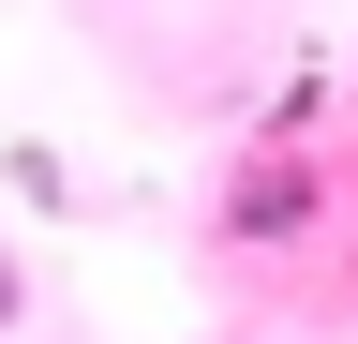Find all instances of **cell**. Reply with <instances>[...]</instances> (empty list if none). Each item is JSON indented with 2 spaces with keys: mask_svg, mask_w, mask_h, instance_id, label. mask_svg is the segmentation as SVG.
<instances>
[{
  "mask_svg": "<svg viewBox=\"0 0 358 344\" xmlns=\"http://www.w3.org/2000/svg\"><path fill=\"white\" fill-rule=\"evenodd\" d=\"M0 329H15V254H0Z\"/></svg>",
  "mask_w": 358,
  "mask_h": 344,
  "instance_id": "1",
  "label": "cell"
}]
</instances>
